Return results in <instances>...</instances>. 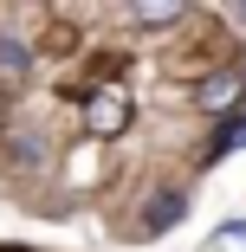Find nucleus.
I'll return each instance as SVG.
<instances>
[{"mask_svg": "<svg viewBox=\"0 0 246 252\" xmlns=\"http://www.w3.org/2000/svg\"><path fill=\"white\" fill-rule=\"evenodd\" d=\"M84 129H91V136H123V129H130V97H123L117 84L91 91V97H84Z\"/></svg>", "mask_w": 246, "mask_h": 252, "instance_id": "nucleus-1", "label": "nucleus"}, {"mask_svg": "<svg viewBox=\"0 0 246 252\" xmlns=\"http://www.w3.org/2000/svg\"><path fill=\"white\" fill-rule=\"evenodd\" d=\"M240 91H246V78L240 71H214V78H201V91H194V97H201V110H233L240 104Z\"/></svg>", "mask_w": 246, "mask_h": 252, "instance_id": "nucleus-2", "label": "nucleus"}, {"mask_svg": "<svg viewBox=\"0 0 246 252\" xmlns=\"http://www.w3.org/2000/svg\"><path fill=\"white\" fill-rule=\"evenodd\" d=\"M130 20H136V26H175L181 7H169V0H142V7H130Z\"/></svg>", "mask_w": 246, "mask_h": 252, "instance_id": "nucleus-3", "label": "nucleus"}, {"mask_svg": "<svg viewBox=\"0 0 246 252\" xmlns=\"http://www.w3.org/2000/svg\"><path fill=\"white\" fill-rule=\"evenodd\" d=\"M240 142H246V117H233V123L208 142V162H214V156H227V149H240Z\"/></svg>", "mask_w": 246, "mask_h": 252, "instance_id": "nucleus-4", "label": "nucleus"}, {"mask_svg": "<svg viewBox=\"0 0 246 252\" xmlns=\"http://www.w3.org/2000/svg\"><path fill=\"white\" fill-rule=\"evenodd\" d=\"M181 220V194H162V207L149 214V233H162V226H175Z\"/></svg>", "mask_w": 246, "mask_h": 252, "instance_id": "nucleus-5", "label": "nucleus"}, {"mask_svg": "<svg viewBox=\"0 0 246 252\" xmlns=\"http://www.w3.org/2000/svg\"><path fill=\"white\" fill-rule=\"evenodd\" d=\"M0 65H7V71H26V45L20 39H0Z\"/></svg>", "mask_w": 246, "mask_h": 252, "instance_id": "nucleus-6", "label": "nucleus"}]
</instances>
